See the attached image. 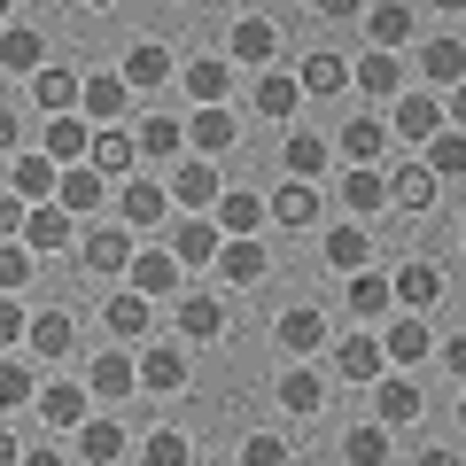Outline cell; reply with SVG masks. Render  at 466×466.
<instances>
[{"instance_id": "44", "label": "cell", "mask_w": 466, "mask_h": 466, "mask_svg": "<svg viewBox=\"0 0 466 466\" xmlns=\"http://www.w3.org/2000/svg\"><path fill=\"white\" fill-rule=\"evenodd\" d=\"M420 156L435 164V179H466V133H459V125H443V133H435Z\"/></svg>"}, {"instance_id": "18", "label": "cell", "mask_w": 466, "mask_h": 466, "mask_svg": "<svg viewBox=\"0 0 466 466\" xmlns=\"http://www.w3.org/2000/svg\"><path fill=\"white\" fill-rule=\"evenodd\" d=\"M435 187H443V179H435V164H428V156H404V164L389 171V202H397V210H428V202H435Z\"/></svg>"}, {"instance_id": "54", "label": "cell", "mask_w": 466, "mask_h": 466, "mask_svg": "<svg viewBox=\"0 0 466 466\" xmlns=\"http://www.w3.org/2000/svg\"><path fill=\"white\" fill-rule=\"evenodd\" d=\"M24 327H32V319H24V303L8 296V288H0V350H8V342H24Z\"/></svg>"}, {"instance_id": "16", "label": "cell", "mask_w": 466, "mask_h": 466, "mask_svg": "<svg viewBox=\"0 0 466 466\" xmlns=\"http://www.w3.org/2000/svg\"><path fill=\"white\" fill-rule=\"evenodd\" d=\"M140 389L179 397V389H187V350L179 342H148V350H140Z\"/></svg>"}, {"instance_id": "61", "label": "cell", "mask_w": 466, "mask_h": 466, "mask_svg": "<svg viewBox=\"0 0 466 466\" xmlns=\"http://www.w3.org/2000/svg\"><path fill=\"white\" fill-rule=\"evenodd\" d=\"M86 8H116V0H86Z\"/></svg>"}, {"instance_id": "37", "label": "cell", "mask_w": 466, "mask_h": 466, "mask_svg": "<svg viewBox=\"0 0 466 466\" xmlns=\"http://www.w3.org/2000/svg\"><path fill=\"white\" fill-rule=\"evenodd\" d=\"M366 39L373 47H404V39H412V8H404V0H373L366 8Z\"/></svg>"}, {"instance_id": "53", "label": "cell", "mask_w": 466, "mask_h": 466, "mask_svg": "<svg viewBox=\"0 0 466 466\" xmlns=\"http://www.w3.org/2000/svg\"><path fill=\"white\" fill-rule=\"evenodd\" d=\"M24 210H32V202H24L16 187H0V241H16V233H24Z\"/></svg>"}, {"instance_id": "12", "label": "cell", "mask_w": 466, "mask_h": 466, "mask_svg": "<svg viewBox=\"0 0 466 466\" xmlns=\"http://www.w3.org/2000/svg\"><path fill=\"white\" fill-rule=\"evenodd\" d=\"M334 366H342V381L373 389V381L389 373V350H381V334H342V342H334Z\"/></svg>"}, {"instance_id": "31", "label": "cell", "mask_w": 466, "mask_h": 466, "mask_svg": "<svg viewBox=\"0 0 466 466\" xmlns=\"http://www.w3.org/2000/svg\"><path fill=\"white\" fill-rule=\"evenodd\" d=\"M342 210H350V218L389 210V179H381L373 164H350V171H342Z\"/></svg>"}, {"instance_id": "46", "label": "cell", "mask_w": 466, "mask_h": 466, "mask_svg": "<svg viewBox=\"0 0 466 466\" xmlns=\"http://www.w3.org/2000/svg\"><path fill=\"white\" fill-rule=\"evenodd\" d=\"M319 397H327V381H319L311 366H288L280 373V404H288V412H319Z\"/></svg>"}, {"instance_id": "9", "label": "cell", "mask_w": 466, "mask_h": 466, "mask_svg": "<svg viewBox=\"0 0 466 466\" xmlns=\"http://www.w3.org/2000/svg\"><path fill=\"white\" fill-rule=\"evenodd\" d=\"M24 350H32L39 366H63L70 350H78V319L70 311H39L32 327H24Z\"/></svg>"}, {"instance_id": "35", "label": "cell", "mask_w": 466, "mask_h": 466, "mask_svg": "<svg viewBox=\"0 0 466 466\" xmlns=\"http://www.w3.org/2000/svg\"><path fill=\"white\" fill-rule=\"evenodd\" d=\"M280 164H288V179H327V164H334V148L319 133H288V148H280Z\"/></svg>"}, {"instance_id": "2", "label": "cell", "mask_w": 466, "mask_h": 466, "mask_svg": "<svg viewBox=\"0 0 466 466\" xmlns=\"http://www.w3.org/2000/svg\"><path fill=\"white\" fill-rule=\"evenodd\" d=\"M249 101H257V116H272V125H288V116L303 109V70H280V63H265V78L249 86Z\"/></svg>"}, {"instance_id": "10", "label": "cell", "mask_w": 466, "mask_h": 466, "mask_svg": "<svg viewBox=\"0 0 466 466\" xmlns=\"http://www.w3.org/2000/svg\"><path fill=\"white\" fill-rule=\"evenodd\" d=\"M272 342H280L288 358H311V350H327V311H319V303L280 311V319H272Z\"/></svg>"}, {"instance_id": "7", "label": "cell", "mask_w": 466, "mask_h": 466, "mask_svg": "<svg viewBox=\"0 0 466 466\" xmlns=\"http://www.w3.org/2000/svg\"><path fill=\"white\" fill-rule=\"evenodd\" d=\"M233 140H241V125H233L226 101H195V116H187V148H195V156H226Z\"/></svg>"}, {"instance_id": "52", "label": "cell", "mask_w": 466, "mask_h": 466, "mask_svg": "<svg viewBox=\"0 0 466 466\" xmlns=\"http://www.w3.org/2000/svg\"><path fill=\"white\" fill-rule=\"evenodd\" d=\"M241 459H249V466H288V443H280V435H249Z\"/></svg>"}, {"instance_id": "34", "label": "cell", "mask_w": 466, "mask_h": 466, "mask_svg": "<svg viewBox=\"0 0 466 466\" xmlns=\"http://www.w3.org/2000/svg\"><path fill=\"white\" fill-rule=\"evenodd\" d=\"M342 296H350V319H389V311H397V288H389L381 272H350Z\"/></svg>"}, {"instance_id": "5", "label": "cell", "mask_w": 466, "mask_h": 466, "mask_svg": "<svg viewBox=\"0 0 466 466\" xmlns=\"http://www.w3.org/2000/svg\"><path fill=\"white\" fill-rule=\"evenodd\" d=\"M24 241H32L39 257L70 249V241H78V210H63V202H32V210H24Z\"/></svg>"}, {"instance_id": "22", "label": "cell", "mask_w": 466, "mask_h": 466, "mask_svg": "<svg viewBox=\"0 0 466 466\" xmlns=\"http://www.w3.org/2000/svg\"><path fill=\"white\" fill-rule=\"evenodd\" d=\"M140 389V358H125V350H94V397L101 404H125Z\"/></svg>"}, {"instance_id": "19", "label": "cell", "mask_w": 466, "mask_h": 466, "mask_svg": "<svg viewBox=\"0 0 466 466\" xmlns=\"http://www.w3.org/2000/svg\"><path fill=\"white\" fill-rule=\"evenodd\" d=\"M116 210H125V226H164L171 218V179H125Z\"/></svg>"}, {"instance_id": "56", "label": "cell", "mask_w": 466, "mask_h": 466, "mask_svg": "<svg viewBox=\"0 0 466 466\" xmlns=\"http://www.w3.org/2000/svg\"><path fill=\"white\" fill-rule=\"evenodd\" d=\"M311 8H319L327 24H358V16H366V0H311Z\"/></svg>"}, {"instance_id": "17", "label": "cell", "mask_w": 466, "mask_h": 466, "mask_svg": "<svg viewBox=\"0 0 466 466\" xmlns=\"http://www.w3.org/2000/svg\"><path fill=\"white\" fill-rule=\"evenodd\" d=\"M350 86H358V94H381V101H397V94H404V63H397V47H373V55H358V63H350Z\"/></svg>"}, {"instance_id": "15", "label": "cell", "mask_w": 466, "mask_h": 466, "mask_svg": "<svg viewBox=\"0 0 466 466\" xmlns=\"http://www.w3.org/2000/svg\"><path fill=\"white\" fill-rule=\"evenodd\" d=\"M101 327L125 334V342H140V334L156 327V296H140V288H116V296L101 303Z\"/></svg>"}, {"instance_id": "1", "label": "cell", "mask_w": 466, "mask_h": 466, "mask_svg": "<svg viewBox=\"0 0 466 466\" xmlns=\"http://www.w3.org/2000/svg\"><path fill=\"white\" fill-rule=\"evenodd\" d=\"M78 257H86V272L116 280V272L133 265V226H125V218H116V226H86L78 233Z\"/></svg>"}, {"instance_id": "32", "label": "cell", "mask_w": 466, "mask_h": 466, "mask_svg": "<svg viewBox=\"0 0 466 466\" xmlns=\"http://www.w3.org/2000/svg\"><path fill=\"white\" fill-rule=\"evenodd\" d=\"M420 78H428V86H459V78H466V39L435 32L428 47H420Z\"/></svg>"}, {"instance_id": "63", "label": "cell", "mask_w": 466, "mask_h": 466, "mask_svg": "<svg viewBox=\"0 0 466 466\" xmlns=\"http://www.w3.org/2000/svg\"><path fill=\"white\" fill-rule=\"evenodd\" d=\"M459 428H466V404H459Z\"/></svg>"}, {"instance_id": "51", "label": "cell", "mask_w": 466, "mask_h": 466, "mask_svg": "<svg viewBox=\"0 0 466 466\" xmlns=\"http://www.w3.org/2000/svg\"><path fill=\"white\" fill-rule=\"evenodd\" d=\"M148 466H187V435L156 428V435H148Z\"/></svg>"}, {"instance_id": "20", "label": "cell", "mask_w": 466, "mask_h": 466, "mask_svg": "<svg viewBox=\"0 0 466 466\" xmlns=\"http://www.w3.org/2000/svg\"><path fill=\"white\" fill-rule=\"evenodd\" d=\"M179 249H133V265H125V280L140 288V296H171L179 288Z\"/></svg>"}, {"instance_id": "3", "label": "cell", "mask_w": 466, "mask_h": 466, "mask_svg": "<svg viewBox=\"0 0 466 466\" xmlns=\"http://www.w3.org/2000/svg\"><path fill=\"white\" fill-rule=\"evenodd\" d=\"M218 195H226V179H218L210 156H179V171H171V202H179V210H218Z\"/></svg>"}, {"instance_id": "58", "label": "cell", "mask_w": 466, "mask_h": 466, "mask_svg": "<svg viewBox=\"0 0 466 466\" xmlns=\"http://www.w3.org/2000/svg\"><path fill=\"white\" fill-rule=\"evenodd\" d=\"M16 140H24V116H16V109H0V156L16 148Z\"/></svg>"}, {"instance_id": "28", "label": "cell", "mask_w": 466, "mask_h": 466, "mask_svg": "<svg viewBox=\"0 0 466 466\" xmlns=\"http://www.w3.org/2000/svg\"><path fill=\"white\" fill-rule=\"evenodd\" d=\"M218 226H226V233H265L272 226V202L249 195V187H226V195H218Z\"/></svg>"}, {"instance_id": "25", "label": "cell", "mask_w": 466, "mask_h": 466, "mask_svg": "<svg viewBox=\"0 0 466 466\" xmlns=\"http://www.w3.org/2000/svg\"><path fill=\"white\" fill-rule=\"evenodd\" d=\"M420 404H428V397H420V389L404 381V366H397V373H381V381H373V412H381L389 428H412V420H420Z\"/></svg>"}, {"instance_id": "26", "label": "cell", "mask_w": 466, "mask_h": 466, "mask_svg": "<svg viewBox=\"0 0 466 466\" xmlns=\"http://www.w3.org/2000/svg\"><path fill=\"white\" fill-rule=\"evenodd\" d=\"M8 187H16L24 202H55V187H63V164H55L47 148H32V156H16V171H8Z\"/></svg>"}, {"instance_id": "27", "label": "cell", "mask_w": 466, "mask_h": 466, "mask_svg": "<svg viewBox=\"0 0 466 466\" xmlns=\"http://www.w3.org/2000/svg\"><path fill=\"white\" fill-rule=\"evenodd\" d=\"M125 101H133V86H125V70H101V78H86L78 109L94 116V125H116V116H125Z\"/></svg>"}, {"instance_id": "14", "label": "cell", "mask_w": 466, "mask_h": 466, "mask_svg": "<svg viewBox=\"0 0 466 466\" xmlns=\"http://www.w3.org/2000/svg\"><path fill=\"white\" fill-rule=\"evenodd\" d=\"M218 241H226V226L210 218H171V249H179V265H218Z\"/></svg>"}, {"instance_id": "43", "label": "cell", "mask_w": 466, "mask_h": 466, "mask_svg": "<svg viewBox=\"0 0 466 466\" xmlns=\"http://www.w3.org/2000/svg\"><path fill=\"white\" fill-rule=\"evenodd\" d=\"M94 164H101V171H133V164H140V140L116 133V125H94Z\"/></svg>"}, {"instance_id": "60", "label": "cell", "mask_w": 466, "mask_h": 466, "mask_svg": "<svg viewBox=\"0 0 466 466\" xmlns=\"http://www.w3.org/2000/svg\"><path fill=\"white\" fill-rule=\"evenodd\" d=\"M8 459H16V435H8V428H0V466H8Z\"/></svg>"}, {"instance_id": "59", "label": "cell", "mask_w": 466, "mask_h": 466, "mask_svg": "<svg viewBox=\"0 0 466 466\" xmlns=\"http://www.w3.org/2000/svg\"><path fill=\"white\" fill-rule=\"evenodd\" d=\"M428 8L435 16H466V0H428Z\"/></svg>"}, {"instance_id": "50", "label": "cell", "mask_w": 466, "mask_h": 466, "mask_svg": "<svg viewBox=\"0 0 466 466\" xmlns=\"http://www.w3.org/2000/svg\"><path fill=\"white\" fill-rule=\"evenodd\" d=\"M32 257H39V249L24 241V233H16V241H0V288H8V296H16V288L32 280Z\"/></svg>"}, {"instance_id": "13", "label": "cell", "mask_w": 466, "mask_h": 466, "mask_svg": "<svg viewBox=\"0 0 466 466\" xmlns=\"http://www.w3.org/2000/svg\"><path fill=\"white\" fill-rule=\"evenodd\" d=\"M101 195H109V171L86 156V164H63V187H55V202L63 210H78V218H101Z\"/></svg>"}, {"instance_id": "8", "label": "cell", "mask_w": 466, "mask_h": 466, "mask_svg": "<svg viewBox=\"0 0 466 466\" xmlns=\"http://www.w3.org/2000/svg\"><path fill=\"white\" fill-rule=\"evenodd\" d=\"M39 148H47L55 164H86V156H94V116H86V109H63V116H47Z\"/></svg>"}, {"instance_id": "30", "label": "cell", "mask_w": 466, "mask_h": 466, "mask_svg": "<svg viewBox=\"0 0 466 466\" xmlns=\"http://www.w3.org/2000/svg\"><path fill=\"white\" fill-rule=\"evenodd\" d=\"M389 288H397V303H404V311H428V303L443 296V272H435L428 257H412V265H397V272H389Z\"/></svg>"}, {"instance_id": "45", "label": "cell", "mask_w": 466, "mask_h": 466, "mask_svg": "<svg viewBox=\"0 0 466 466\" xmlns=\"http://www.w3.org/2000/svg\"><path fill=\"white\" fill-rule=\"evenodd\" d=\"M342 86H350V63L334 47H319L311 63H303V94H342Z\"/></svg>"}, {"instance_id": "33", "label": "cell", "mask_w": 466, "mask_h": 466, "mask_svg": "<svg viewBox=\"0 0 466 466\" xmlns=\"http://www.w3.org/2000/svg\"><path fill=\"white\" fill-rule=\"evenodd\" d=\"M226 327H233V319H226L218 296H187L179 303V334H187V342H226Z\"/></svg>"}, {"instance_id": "29", "label": "cell", "mask_w": 466, "mask_h": 466, "mask_svg": "<svg viewBox=\"0 0 466 466\" xmlns=\"http://www.w3.org/2000/svg\"><path fill=\"white\" fill-rule=\"evenodd\" d=\"M373 265V233L366 226H327V272H366Z\"/></svg>"}, {"instance_id": "42", "label": "cell", "mask_w": 466, "mask_h": 466, "mask_svg": "<svg viewBox=\"0 0 466 466\" xmlns=\"http://www.w3.org/2000/svg\"><path fill=\"white\" fill-rule=\"evenodd\" d=\"M39 63H47V39H39V32H0V70H16V78H32Z\"/></svg>"}, {"instance_id": "48", "label": "cell", "mask_w": 466, "mask_h": 466, "mask_svg": "<svg viewBox=\"0 0 466 466\" xmlns=\"http://www.w3.org/2000/svg\"><path fill=\"white\" fill-rule=\"evenodd\" d=\"M24 404H39V389H32V366L0 358V412H24Z\"/></svg>"}, {"instance_id": "6", "label": "cell", "mask_w": 466, "mask_h": 466, "mask_svg": "<svg viewBox=\"0 0 466 466\" xmlns=\"http://www.w3.org/2000/svg\"><path fill=\"white\" fill-rule=\"evenodd\" d=\"M389 133H397L404 148H428V140L443 133V101H435V94H397V116H389Z\"/></svg>"}, {"instance_id": "24", "label": "cell", "mask_w": 466, "mask_h": 466, "mask_svg": "<svg viewBox=\"0 0 466 466\" xmlns=\"http://www.w3.org/2000/svg\"><path fill=\"white\" fill-rule=\"evenodd\" d=\"M78 94H86V78H78V70H63V63H39V70H32V101H39L47 116L78 109Z\"/></svg>"}, {"instance_id": "57", "label": "cell", "mask_w": 466, "mask_h": 466, "mask_svg": "<svg viewBox=\"0 0 466 466\" xmlns=\"http://www.w3.org/2000/svg\"><path fill=\"white\" fill-rule=\"evenodd\" d=\"M443 125H459V133H466V78L443 86Z\"/></svg>"}, {"instance_id": "40", "label": "cell", "mask_w": 466, "mask_h": 466, "mask_svg": "<svg viewBox=\"0 0 466 466\" xmlns=\"http://www.w3.org/2000/svg\"><path fill=\"white\" fill-rule=\"evenodd\" d=\"M381 148H389V125H381V116H350V125H342V164H373Z\"/></svg>"}, {"instance_id": "49", "label": "cell", "mask_w": 466, "mask_h": 466, "mask_svg": "<svg viewBox=\"0 0 466 466\" xmlns=\"http://www.w3.org/2000/svg\"><path fill=\"white\" fill-rule=\"evenodd\" d=\"M342 451H350L358 466H381V459H389V420H373V428H350Z\"/></svg>"}, {"instance_id": "39", "label": "cell", "mask_w": 466, "mask_h": 466, "mask_svg": "<svg viewBox=\"0 0 466 466\" xmlns=\"http://www.w3.org/2000/svg\"><path fill=\"white\" fill-rule=\"evenodd\" d=\"M133 140H140V156H156V164H164V156H179V148H187V125H179V116H164V109H148Z\"/></svg>"}, {"instance_id": "36", "label": "cell", "mask_w": 466, "mask_h": 466, "mask_svg": "<svg viewBox=\"0 0 466 466\" xmlns=\"http://www.w3.org/2000/svg\"><path fill=\"white\" fill-rule=\"evenodd\" d=\"M179 86H187L195 101H226V94H233V70H226V55H195V63L179 70Z\"/></svg>"}, {"instance_id": "62", "label": "cell", "mask_w": 466, "mask_h": 466, "mask_svg": "<svg viewBox=\"0 0 466 466\" xmlns=\"http://www.w3.org/2000/svg\"><path fill=\"white\" fill-rule=\"evenodd\" d=\"M8 8H16V0H0V16H8Z\"/></svg>"}, {"instance_id": "47", "label": "cell", "mask_w": 466, "mask_h": 466, "mask_svg": "<svg viewBox=\"0 0 466 466\" xmlns=\"http://www.w3.org/2000/svg\"><path fill=\"white\" fill-rule=\"evenodd\" d=\"M78 451L94 466H109L116 451H125V428H116V420H78Z\"/></svg>"}, {"instance_id": "21", "label": "cell", "mask_w": 466, "mask_h": 466, "mask_svg": "<svg viewBox=\"0 0 466 466\" xmlns=\"http://www.w3.org/2000/svg\"><path fill=\"white\" fill-rule=\"evenodd\" d=\"M265 202H272V218H280V233H303V226H319V187H311V179H280Z\"/></svg>"}, {"instance_id": "11", "label": "cell", "mask_w": 466, "mask_h": 466, "mask_svg": "<svg viewBox=\"0 0 466 466\" xmlns=\"http://www.w3.org/2000/svg\"><path fill=\"white\" fill-rule=\"evenodd\" d=\"M381 350H389V366H420V358H435V334H428V319H420V311H404V303H397V319L381 327Z\"/></svg>"}, {"instance_id": "38", "label": "cell", "mask_w": 466, "mask_h": 466, "mask_svg": "<svg viewBox=\"0 0 466 466\" xmlns=\"http://www.w3.org/2000/svg\"><path fill=\"white\" fill-rule=\"evenodd\" d=\"M226 47L241 55V63H257V70H265L272 55H280V32H272L265 16H241V24H233V39H226Z\"/></svg>"}, {"instance_id": "4", "label": "cell", "mask_w": 466, "mask_h": 466, "mask_svg": "<svg viewBox=\"0 0 466 466\" xmlns=\"http://www.w3.org/2000/svg\"><path fill=\"white\" fill-rule=\"evenodd\" d=\"M210 272H218L226 288H257V280H265V241H257V233H226Z\"/></svg>"}, {"instance_id": "41", "label": "cell", "mask_w": 466, "mask_h": 466, "mask_svg": "<svg viewBox=\"0 0 466 466\" xmlns=\"http://www.w3.org/2000/svg\"><path fill=\"white\" fill-rule=\"evenodd\" d=\"M39 420H47V428H78V420H86V389L47 381V389H39Z\"/></svg>"}, {"instance_id": "55", "label": "cell", "mask_w": 466, "mask_h": 466, "mask_svg": "<svg viewBox=\"0 0 466 466\" xmlns=\"http://www.w3.org/2000/svg\"><path fill=\"white\" fill-rule=\"evenodd\" d=\"M435 358H443V366H451V381L466 389V334H451V342H435Z\"/></svg>"}, {"instance_id": "23", "label": "cell", "mask_w": 466, "mask_h": 466, "mask_svg": "<svg viewBox=\"0 0 466 466\" xmlns=\"http://www.w3.org/2000/svg\"><path fill=\"white\" fill-rule=\"evenodd\" d=\"M125 86H133V94H164L171 86V47L164 39H140V47L125 55Z\"/></svg>"}]
</instances>
